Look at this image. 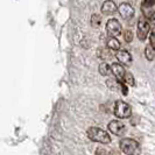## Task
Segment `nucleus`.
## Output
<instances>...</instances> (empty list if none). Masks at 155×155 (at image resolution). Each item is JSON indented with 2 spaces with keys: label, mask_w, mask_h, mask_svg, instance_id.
Returning <instances> with one entry per match:
<instances>
[{
  "label": "nucleus",
  "mask_w": 155,
  "mask_h": 155,
  "mask_svg": "<svg viewBox=\"0 0 155 155\" xmlns=\"http://www.w3.org/2000/svg\"><path fill=\"white\" fill-rule=\"evenodd\" d=\"M120 149L127 155H140L141 153L139 142L130 138H125L120 141Z\"/></svg>",
  "instance_id": "1"
},
{
  "label": "nucleus",
  "mask_w": 155,
  "mask_h": 155,
  "mask_svg": "<svg viewBox=\"0 0 155 155\" xmlns=\"http://www.w3.org/2000/svg\"><path fill=\"white\" fill-rule=\"evenodd\" d=\"M87 137L90 138V140L99 142V143H110L111 142L109 133L105 132L101 128H98V127H90L87 130Z\"/></svg>",
  "instance_id": "2"
},
{
  "label": "nucleus",
  "mask_w": 155,
  "mask_h": 155,
  "mask_svg": "<svg viewBox=\"0 0 155 155\" xmlns=\"http://www.w3.org/2000/svg\"><path fill=\"white\" fill-rule=\"evenodd\" d=\"M113 112H114V116L118 117V118H120V119H126V118L131 117L132 109H131V106H130L127 103H125V101H116V104H114V110H113Z\"/></svg>",
  "instance_id": "3"
},
{
  "label": "nucleus",
  "mask_w": 155,
  "mask_h": 155,
  "mask_svg": "<svg viewBox=\"0 0 155 155\" xmlns=\"http://www.w3.org/2000/svg\"><path fill=\"white\" fill-rule=\"evenodd\" d=\"M150 31V25L146 18H140L138 21V38L140 41H145Z\"/></svg>",
  "instance_id": "4"
},
{
  "label": "nucleus",
  "mask_w": 155,
  "mask_h": 155,
  "mask_svg": "<svg viewBox=\"0 0 155 155\" xmlns=\"http://www.w3.org/2000/svg\"><path fill=\"white\" fill-rule=\"evenodd\" d=\"M106 31L111 36L117 38L121 34V25L116 19H110L106 23Z\"/></svg>",
  "instance_id": "5"
},
{
  "label": "nucleus",
  "mask_w": 155,
  "mask_h": 155,
  "mask_svg": "<svg viewBox=\"0 0 155 155\" xmlns=\"http://www.w3.org/2000/svg\"><path fill=\"white\" fill-rule=\"evenodd\" d=\"M109 131L117 137H121L126 131L125 125L119 120H112L109 124Z\"/></svg>",
  "instance_id": "6"
},
{
  "label": "nucleus",
  "mask_w": 155,
  "mask_h": 155,
  "mask_svg": "<svg viewBox=\"0 0 155 155\" xmlns=\"http://www.w3.org/2000/svg\"><path fill=\"white\" fill-rule=\"evenodd\" d=\"M118 11H119V13H120V15L123 16L124 19H131L133 15H134V9L133 7L130 5V4H127V2H123V4H120L119 5V7H118Z\"/></svg>",
  "instance_id": "7"
},
{
  "label": "nucleus",
  "mask_w": 155,
  "mask_h": 155,
  "mask_svg": "<svg viewBox=\"0 0 155 155\" xmlns=\"http://www.w3.org/2000/svg\"><path fill=\"white\" fill-rule=\"evenodd\" d=\"M111 70H112V74L116 76V78L119 82H123L124 83V76H125V69L124 67L120 64V63H113L111 65Z\"/></svg>",
  "instance_id": "8"
},
{
  "label": "nucleus",
  "mask_w": 155,
  "mask_h": 155,
  "mask_svg": "<svg viewBox=\"0 0 155 155\" xmlns=\"http://www.w3.org/2000/svg\"><path fill=\"white\" fill-rule=\"evenodd\" d=\"M117 5L112 0H106L101 6V13L104 15H112L117 12Z\"/></svg>",
  "instance_id": "9"
},
{
  "label": "nucleus",
  "mask_w": 155,
  "mask_h": 155,
  "mask_svg": "<svg viewBox=\"0 0 155 155\" xmlns=\"http://www.w3.org/2000/svg\"><path fill=\"white\" fill-rule=\"evenodd\" d=\"M116 57L118 58L119 62L125 64V65H130L132 63V56H131V54L128 51H126V50H118Z\"/></svg>",
  "instance_id": "10"
},
{
  "label": "nucleus",
  "mask_w": 155,
  "mask_h": 155,
  "mask_svg": "<svg viewBox=\"0 0 155 155\" xmlns=\"http://www.w3.org/2000/svg\"><path fill=\"white\" fill-rule=\"evenodd\" d=\"M154 5L155 0H143L141 8H142V13L146 15V18H149V16L152 15V13L155 11V9H153Z\"/></svg>",
  "instance_id": "11"
},
{
  "label": "nucleus",
  "mask_w": 155,
  "mask_h": 155,
  "mask_svg": "<svg viewBox=\"0 0 155 155\" xmlns=\"http://www.w3.org/2000/svg\"><path fill=\"white\" fill-rule=\"evenodd\" d=\"M107 47H109V49H112V50H119L120 49V47H121V45H120V42L118 41V39H116V38H111V39L107 41Z\"/></svg>",
  "instance_id": "12"
},
{
  "label": "nucleus",
  "mask_w": 155,
  "mask_h": 155,
  "mask_svg": "<svg viewBox=\"0 0 155 155\" xmlns=\"http://www.w3.org/2000/svg\"><path fill=\"white\" fill-rule=\"evenodd\" d=\"M111 72H112V70H111V67H110L107 63L104 62L99 65V74L101 75H103V76H109Z\"/></svg>",
  "instance_id": "13"
},
{
  "label": "nucleus",
  "mask_w": 155,
  "mask_h": 155,
  "mask_svg": "<svg viewBox=\"0 0 155 155\" xmlns=\"http://www.w3.org/2000/svg\"><path fill=\"white\" fill-rule=\"evenodd\" d=\"M145 56H146V58H147L148 61H153L155 58V49L150 45L146 47V49H145Z\"/></svg>",
  "instance_id": "14"
},
{
  "label": "nucleus",
  "mask_w": 155,
  "mask_h": 155,
  "mask_svg": "<svg viewBox=\"0 0 155 155\" xmlns=\"http://www.w3.org/2000/svg\"><path fill=\"white\" fill-rule=\"evenodd\" d=\"M124 83L127 84V85H131L134 86L135 85V81H134V77L131 72H125V76H124Z\"/></svg>",
  "instance_id": "15"
},
{
  "label": "nucleus",
  "mask_w": 155,
  "mask_h": 155,
  "mask_svg": "<svg viewBox=\"0 0 155 155\" xmlns=\"http://www.w3.org/2000/svg\"><path fill=\"white\" fill-rule=\"evenodd\" d=\"M101 16L97 15V14H93L92 16H91V26H92L93 28H98L99 26H101Z\"/></svg>",
  "instance_id": "16"
},
{
  "label": "nucleus",
  "mask_w": 155,
  "mask_h": 155,
  "mask_svg": "<svg viewBox=\"0 0 155 155\" xmlns=\"http://www.w3.org/2000/svg\"><path fill=\"white\" fill-rule=\"evenodd\" d=\"M98 55H99V57H101V60H109V58H111V53L107 49H101L98 51Z\"/></svg>",
  "instance_id": "17"
},
{
  "label": "nucleus",
  "mask_w": 155,
  "mask_h": 155,
  "mask_svg": "<svg viewBox=\"0 0 155 155\" xmlns=\"http://www.w3.org/2000/svg\"><path fill=\"white\" fill-rule=\"evenodd\" d=\"M124 39L126 42H132L133 40V33L131 31H125L124 33Z\"/></svg>",
  "instance_id": "18"
},
{
  "label": "nucleus",
  "mask_w": 155,
  "mask_h": 155,
  "mask_svg": "<svg viewBox=\"0 0 155 155\" xmlns=\"http://www.w3.org/2000/svg\"><path fill=\"white\" fill-rule=\"evenodd\" d=\"M149 41H150V46L155 49V29H153V31L150 33V36H149Z\"/></svg>",
  "instance_id": "19"
},
{
  "label": "nucleus",
  "mask_w": 155,
  "mask_h": 155,
  "mask_svg": "<svg viewBox=\"0 0 155 155\" xmlns=\"http://www.w3.org/2000/svg\"><path fill=\"white\" fill-rule=\"evenodd\" d=\"M149 19V25L153 27V29H155V11L152 13V15L148 18Z\"/></svg>",
  "instance_id": "20"
},
{
  "label": "nucleus",
  "mask_w": 155,
  "mask_h": 155,
  "mask_svg": "<svg viewBox=\"0 0 155 155\" xmlns=\"http://www.w3.org/2000/svg\"><path fill=\"white\" fill-rule=\"evenodd\" d=\"M96 152H97V155H107L106 154V150L103 149V148H98Z\"/></svg>",
  "instance_id": "21"
}]
</instances>
